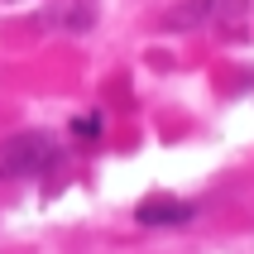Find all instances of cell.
<instances>
[{
	"label": "cell",
	"mask_w": 254,
	"mask_h": 254,
	"mask_svg": "<svg viewBox=\"0 0 254 254\" xmlns=\"http://www.w3.org/2000/svg\"><path fill=\"white\" fill-rule=\"evenodd\" d=\"M134 216H139V226H183V221H192V201L154 197V201H144Z\"/></svg>",
	"instance_id": "277c9868"
},
{
	"label": "cell",
	"mask_w": 254,
	"mask_h": 254,
	"mask_svg": "<svg viewBox=\"0 0 254 254\" xmlns=\"http://www.w3.org/2000/svg\"><path fill=\"white\" fill-rule=\"evenodd\" d=\"M250 0H187L173 14H163V29H197L206 19H221V14H240Z\"/></svg>",
	"instance_id": "7a4b0ae2"
},
{
	"label": "cell",
	"mask_w": 254,
	"mask_h": 254,
	"mask_svg": "<svg viewBox=\"0 0 254 254\" xmlns=\"http://www.w3.org/2000/svg\"><path fill=\"white\" fill-rule=\"evenodd\" d=\"M53 163V139L48 134H10L0 144V178H34Z\"/></svg>",
	"instance_id": "6da1fadb"
},
{
	"label": "cell",
	"mask_w": 254,
	"mask_h": 254,
	"mask_svg": "<svg viewBox=\"0 0 254 254\" xmlns=\"http://www.w3.org/2000/svg\"><path fill=\"white\" fill-rule=\"evenodd\" d=\"M43 24H58V29H67V34H82V29L96 24V0H63V5H53V10L43 14Z\"/></svg>",
	"instance_id": "3957f363"
},
{
	"label": "cell",
	"mask_w": 254,
	"mask_h": 254,
	"mask_svg": "<svg viewBox=\"0 0 254 254\" xmlns=\"http://www.w3.org/2000/svg\"><path fill=\"white\" fill-rule=\"evenodd\" d=\"M72 134H77V139H96L101 120H96V115H77V120H72Z\"/></svg>",
	"instance_id": "5b68a950"
}]
</instances>
